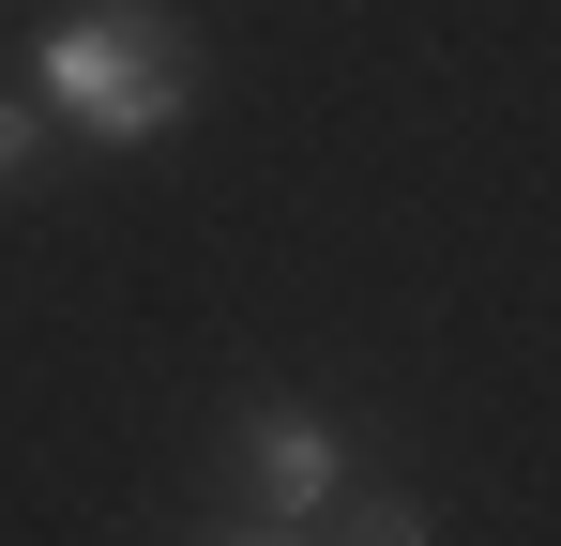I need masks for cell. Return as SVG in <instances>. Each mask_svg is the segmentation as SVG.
<instances>
[{
    "mask_svg": "<svg viewBox=\"0 0 561 546\" xmlns=\"http://www.w3.org/2000/svg\"><path fill=\"white\" fill-rule=\"evenodd\" d=\"M31 91H46V122H77L106 152H152L197 106V31L152 15V0H77V15L31 46Z\"/></svg>",
    "mask_w": 561,
    "mask_h": 546,
    "instance_id": "obj_1",
    "label": "cell"
},
{
    "mask_svg": "<svg viewBox=\"0 0 561 546\" xmlns=\"http://www.w3.org/2000/svg\"><path fill=\"white\" fill-rule=\"evenodd\" d=\"M243 486H259V516H274V532H319V516H334V486H350L334 410H259V425H243Z\"/></svg>",
    "mask_w": 561,
    "mask_h": 546,
    "instance_id": "obj_2",
    "label": "cell"
},
{
    "mask_svg": "<svg viewBox=\"0 0 561 546\" xmlns=\"http://www.w3.org/2000/svg\"><path fill=\"white\" fill-rule=\"evenodd\" d=\"M334 546H440V516L410 486H334Z\"/></svg>",
    "mask_w": 561,
    "mask_h": 546,
    "instance_id": "obj_3",
    "label": "cell"
},
{
    "mask_svg": "<svg viewBox=\"0 0 561 546\" xmlns=\"http://www.w3.org/2000/svg\"><path fill=\"white\" fill-rule=\"evenodd\" d=\"M31 152H46V91H0V182H31Z\"/></svg>",
    "mask_w": 561,
    "mask_h": 546,
    "instance_id": "obj_4",
    "label": "cell"
},
{
    "mask_svg": "<svg viewBox=\"0 0 561 546\" xmlns=\"http://www.w3.org/2000/svg\"><path fill=\"white\" fill-rule=\"evenodd\" d=\"M243 546H319V532H274V516H259V532H243Z\"/></svg>",
    "mask_w": 561,
    "mask_h": 546,
    "instance_id": "obj_5",
    "label": "cell"
}]
</instances>
